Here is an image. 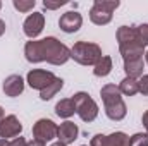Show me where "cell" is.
<instances>
[{
  "label": "cell",
  "mask_w": 148,
  "mask_h": 146,
  "mask_svg": "<svg viewBox=\"0 0 148 146\" xmlns=\"http://www.w3.org/2000/svg\"><path fill=\"white\" fill-rule=\"evenodd\" d=\"M24 57L28 62H48L52 65H62L71 59V48H67L62 41L53 36L43 40H31L24 45Z\"/></svg>",
  "instance_id": "cell-1"
},
{
  "label": "cell",
  "mask_w": 148,
  "mask_h": 146,
  "mask_svg": "<svg viewBox=\"0 0 148 146\" xmlns=\"http://www.w3.org/2000/svg\"><path fill=\"white\" fill-rule=\"evenodd\" d=\"M100 96H102V102H103V108H105V115L114 120V122H119L126 117L127 113V107L121 96V91H119V86L115 84H105L102 86L100 89Z\"/></svg>",
  "instance_id": "cell-2"
},
{
  "label": "cell",
  "mask_w": 148,
  "mask_h": 146,
  "mask_svg": "<svg viewBox=\"0 0 148 146\" xmlns=\"http://www.w3.org/2000/svg\"><path fill=\"white\" fill-rule=\"evenodd\" d=\"M102 48L97 43L90 41H76L71 48V59L81 65H97V62L102 59Z\"/></svg>",
  "instance_id": "cell-3"
},
{
  "label": "cell",
  "mask_w": 148,
  "mask_h": 146,
  "mask_svg": "<svg viewBox=\"0 0 148 146\" xmlns=\"http://www.w3.org/2000/svg\"><path fill=\"white\" fill-rule=\"evenodd\" d=\"M73 102L76 105V113L79 115V119L83 122H93L98 117V105L88 93H84V91L74 93Z\"/></svg>",
  "instance_id": "cell-4"
},
{
  "label": "cell",
  "mask_w": 148,
  "mask_h": 146,
  "mask_svg": "<svg viewBox=\"0 0 148 146\" xmlns=\"http://www.w3.org/2000/svg\"><path fill=\"white\" fill-rule=\"evenodd\" d=\"M121 5L119 0H95L90 9V19L97 26H105L112 21V12Z\"/></svg>",
  "instance_id": "cell-5"
},
{
  "label": "cell",
  "mask_w": 148,
  "mask_h": 146,
  "mask_svg": "<svg viewBox=\"0 0 148 146\" xmlns=\"http://www.w3.org/2000/svg\"><path fill=\"white\" fill-rule=\"evenodd\" d=\"M57 124L50 119H40L35 122L33 126V136L35 139H40L43 143L47 141H52L53 138H57Z\"/></svg>",
  "instance_id": "cell-6"
},
{
  "label": "cell",
  "mask_w": 148,
  "mask_h": 146,
  "mask_svg": "<svg viewBox=\"0 0 148 146\" xmlns=\"http://www.w3.org/2000/svg\"><path fill=\"white\" fill-rule=\"evenodd\" d=\"M57 76L50 71H43V69H33L29 71L28 76H26V83L33 88V89H38V91H43L50 83H53Z\"/></svg>",
  "instance_id": "cell-7"
},
{
  "label": "cell",
  "mask_w": 148,
  "mask_h": 146,
  "mask_svg": "<svg viewBox=\"0 0 148 146\" xmlns=\"http://www.w3.org/2000/svg\"><path fill=\"white\" fill-rule=\"evenodd\" d=\"M43 28H45V16L41 12L29 14L26 17V21H24V24H23V31L29 40H35L43 31Z\"/></svg>",
  "instance_id": "cell-8"
},
{
  "label": "cell",
  "mask_w": 148,
  "mask_h": 146,
  "mask_svg": "<svg viewBox=\"0 0 148 146\" xmlns=\"http://www.w3.org/2000/svg\"><path fill=\"white\" fill-rule=\"evenodd\" d=\"M83 26V16L77 12V10H69V12H64L59 19V28L71 35V33H76L79 31V28Z\"/></svg>",
  "instance_id": "cell-9"
},
{
  "label": "cell",
  "mask_w": 148,
  "mask_h": 146,
  "mask_svg": "<svg viewBox=\"0 0 148 146\" xmlns=\"http://www.w3.org/2000/svg\"><path fill=\"white\" fill-rule=\"evenodd\" d=\"M23 132V124L19 122V119L16 115H7L3 117V120L0 122V138L7 139V138H17Z\"/></svg>",
  "instance_id": "cell-10"
},
{
  "label": "cell",
  "mask_w": 148,
  "mask_h": 146,
  "mask_svg": "<svg viewBox=\"0 0 148 146\" xmlns=\"http://www.w3.org/2000/svg\"><path fill=\"white\" fill-rule=\"evenodd\" d=\"M2 89L7 96L10 98H16L19 96L23 91H24V79L19 76V74H10L3 79V84H2Z\"/></svg>",
  "instance_id": "cell-11"
},
{
  "label": "cell",
  "mask_w": 148,
  "mask_h": 146,
  "mask_svg": "<svg viewBox=\"0 0 148 146\" xmlns=\"http://www.w3.org/2000/svg\"><path fill=\"white\" fill-rule=\"evenodd\" d=\"M77 134H79V129H77V126H76L74 122H71V120L62 122V124L59 126V129H57V138H59V141L64 143V145L74 143V141L77 139Z\"/></svg>",
  "instance_id": "cell-12"
},
{
  "label": "cell",
  "mask_w": 148,
  "mask_h": 146,
  "mask_svg": "<svg viewBox=\"0 0 148 146\" xmlns=\"http://www.w3.org/2000/svg\"><path fill=\"white\" fill-rule=\"evenodd\" d=\"M143 50H145V48H143L140 43H136V41L126 43V45H119V52H121L124 62H127V60H136V59H143V55H145Z\"/></svg>",
  "instance_id": "cell-13"
},
{
  "label": "cell",
  "mask_w": 148,
  "mask_h": 146,
  "mask_svg": "<svg viewBox=\"0 0 148 146\" xmlns=\"http://www.w3.org/2000/svg\"><path fill=\"white\" fill-rule=\"evenodd\" d=\"M143 69H145V62L143 59H136V60H127L124 62V71L127 77H133V79H140L143 76Z\"/></svg>",
  "instance_id": "cell-14"
},
{
  "label": "cell",
  "mask_w": 148,
  "mask_h": 146,
  "mask_svg": "<svg viewBox=\"0 0 148 146\" xmlns=\"http://www.w3.org/2000/svg\"><path fill=\"white\" fill-rule=\"evenodd\" d=\"M55 113L60 119H69L76 113V105H74L73 98H62L57 105H55Z\"/></svg>",
  "instance_id": "cell-15"
},
{
  "label": "cell",
  "mask_w": 148,
  "mask_h": 146,
  "mask_svg": "<svg viewBox=\"0 0 148 146\" xmlns=\"http://www.w3.org/2000/svg\"><path fill=\"white\" fill-rule=\"evenodd\" d=\"M115 36H117V43H119V45H126V43H133V41L138 43L134 26H121V28L117 29Z\"/></svg>",
  "instance_id": "cell-16"
},
{
  "label": "cell",
  "mask_w": 148,
  "mask_h": 146,
  "mask_svg": "<svg viewBox=\"0 0 148 146\" xmlns=\"http://www.w3.org/2000/svg\"><path fill=\"white\" fill-rule=\"evenodd\" d=\"M119 91L121 95H126V96H134L136 93H140V86H138V79H133V77H124L121 83H119Z\"/></svg>",
  "instance_id": "cell-17"
},
{
  "label": "cell",
  "mask_w": 148,
  "mask_h": 146,
  "mask_svg": "<svg viewBox=\"0 0 148 146\" xmlns=\"http://www.w3.org/2000/svg\"><path fill=\"white\" fill-rule=\"evenodd\" d=\"M62 86H64V79H62V77H55L53 83H50L43 91H40V98L45 100V102L50 100V98H53V96L62 89Z\"/></svg>",
  "instance_id": "cell-18"
},
{
  "label": "cell",
  "mask_w": 148,
  "mask_h": 146,
  "mask_svg": "<svg viewBox=\"0 0 148 146\" xmlns=\"http://www.w3.org/2000/svg\"><path fill=\"white\" fill-rule=\"evenodd\" d=\"M110 72H112V59L109 55H103L97 62V65L93 67V74L97 77H105V76H109Z\"/></svg>",
  "instance_id": "cell-19"
},
{
  "label": "cell",
  "mask_w": 148,
  "mask_h": 146,
  "mask_svg": "<svg viewBox=\"0 0 148 146\" xmlns=\"http://www.w3.org/2000/svg\"><path fill=\"white\" fill-rule=\"evenodd\" d=\"M105 146H129V136L122 131H115L105 136Z\"/></svg>",
  "instance_id": "cell-20"
},
{
  "label": "cell",
  "mask_w": 148,
  "mask_h": 146,
  "mask_svg": "<svg viewBox=\"0 0 148 146\" xmlns=\"http://www.w3.org/2000/svg\"><path fill=\"white\" fill-rule=\"evenodd\" d=\"M134 31H136V40L138 43L145 48L148 46V24H138L134 26Z\"/></svg>",
  "instance_id": "cell-21"
},
{
  "label": "cell",
  "mask_w": 148,
  "mask_h": 146,
  "mask_svg": "<svg viewBox=\"0 0 148 146\" xmlns=\"http://www.w3.org/2000/svg\"><path fill=\"white\" fill-rule=\"evenodd\" d=\"M12 5H14V9H17L19 12H24V14H26V12H29V10L35 9L36 2H35V0H14Z\"/></svg>",
  "instance_id": "cell-22"
},
{
  "label": "cell",
  "mask_w": 148,
  "mask_h": 146,
  "mask_svg": "<svg viewBox=\"0 0 148 146\" xmlns=\"http://www.w3.org/2000/svg\"><path fill=\"white\" fill-rule=\"evenodd\" d=\"M129 146H148L147 132H136L129 138Z\"/></svg>",
  "instance_id": "cell-23"
},
{
  "label": "cell",
  "mask_w": 148,
  "mask_h": 146,
  "mask_svg": "<svg viewBox=\"0 0 148 146\" xmlns=\"http://www.w3.org/2000/svg\"><path fill=\"white\" fill-rule=\"evenodd\" d=\"M67 2L66 0H57V2H52V0H45L43 2V7L47 10H55V9H60L62 5H66Z\"/></svg>",
  "instance_id": "cell-24"
},
{
  "label": "cell",
  "mask_w": 148,
  "mask_h": 146,
  "mask_svg": "<svg viewBox=\"0 0 148 146\" xmlns=\"http://www.w3.org/2000/svg\"><path fill=\"white\" fill-rule=\"evenodd\" d=\"M138 86H140V93L143 96H148V74H143L138 79Z\"/></svg>",
  "instance_id": "cell-25"
},
{
  "label": "cell",
  "mask_w": 148,
  "mask_h": 146,
  "mask_svg": "<svg viewBox=\"0 0 148 146\" xmlns=\"http://www.w3.org/2000/svg\"><path fill=\"white\" fill-rule=\"evenodd\" d=\"M26 145H28V141L24 138H21V136L19 138H14L12 141H9V146H26Z\"/></svg>",
  "instance_id": "cell-26"
},
{
  "label": "cell",
  "mask_w": 148,
  "mask_h": 146,
  "mask_svg": "<svg viewBox=\"0 0 148 146\" xmlns=\"http://www.w3.org/2000/svg\"><path fill=\"white\" fill-rule=\"evenodd\" d=\"M141 122H143V126H145V129H147V134H148V110H145V112H143Z\"/></svg>",
  "instance_id": "cell-27"
},
{
  "label": "cell",
  "mask_w": 148,
  "mask_h": 146,
  "mask_svg": "<svg viewBox=\"0 0 148 146\" xmlns=\"http://www.w3.org/2000/svg\"><path fill=\"white\" fill-rule=\"evenodd\" d=\"M26 146H45V143H43V141H40V139H35V138H33V141H29Z\"/></svg>",
  "instance_id": "cell-28"
},
{
  "label": "cell",
  "mask_w": 148,
  "mask_h": 146,
  "mask_svg": "<svg viewBox=\"0 0 148 146\" xmlns=\"http://www.w3.org/2000/svg\"><path fill=\"white\" fill-rule=\"evenodd\" d=\"M3 33H5V23H3V21L0 19V36H2Z\"/></svg>",
  "instance_id": "cell-29"
},
{
  "label": "cell",
  "mask_w": 148,
  "mask_h": 146,
  "mask_svg": "<svg viewBox=\"0 0 148 146\" xmlns=\"http://www.w3.org/2000/svg\"><path fill=\"white\" fill-rule=\"evenodd\" d=\"M0 146H9V141H7V139H2V138H0Z\"/></svg>",
  "instance_id": "cell-30"
},
{
  "label": "cell",
  "mask_w": 148,
  "mask_h": 146,
  "mask_svg": "<svg viewBox=\"0 0 148 146\" xmlns=\"http://www.w3.org/2000/svg\"><path fill=\"white\" fill-rule=\"evenodd\" d=\"M3 117H5V113H3V108H2V107H0V122H2V120H3Z\"/></svg>",
  "instance_id": "cell-31"
},
{
  "label": "cell",
  "mask_w": 148,
  "mask_h": 146,
  "mask_svg": "<svg viewBox=\"0 0 148 146\" xmlns=\"http://www.w3.org/2000/svg\"><path fill=\"white\" fill-rule=\"evenodd\" d=\"M50 146H67V145H64V143H60V141H57V143H52Z\"/></svg>",
  "instance_id": "cell-32"
},
{
  "label": "cell",
  "mask_w": 148,
  "mask_h": 146,
  "mask_svg": "<svg viewBox=\"0 0 148 146\" xmlns=\"http://www.w3.org/2000/svg\"><path fill=\"white\" fill-rule=\"evenodd\" d=\"M145 59H147V64H148V52L145 53Z\"/></svg>",
  "instance_id": "cell-33"
},
{
  "label": "cell",
  "mask_w": 148,
  "mask_h": 146,
  "mask_svg": "<svg viewBox=\"0 0 148 146\" xmlns=\"http://www.w3.org/2000/svg\"><path fill=\"white\" fill-rule=\"evenodd\" d=\"M0 9H2V2H0Z\"/></svg>",
  "instance_id": "cell-34"
},
{
  "label": "cell",
  "mask_w": 148,
  "mask_h": 146,
  "mask_svg": "<svg viewBox=\"0 0 148 146\" xmlns=\"http://www.w3.org/2000/svg\"><path fill=\"white\" fill-rule=\"evenodd\" d=\"M83 146H86V145H83Z\"/></svg>",
  "instance_id": "cell-35"
}]
</instances>
